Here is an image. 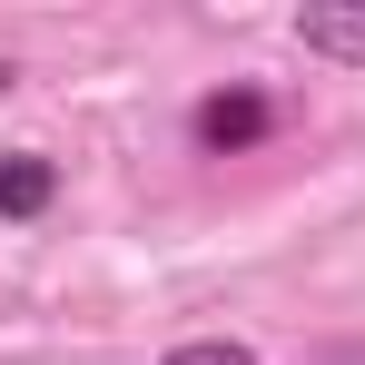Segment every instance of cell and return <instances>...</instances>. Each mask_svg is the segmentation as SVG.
<instances>
[{
	"mask_svg": "<svg viewBox=\"0 0 365 365\" xmlns=\"http://www.w3.org/2000/svg\"><path fill=\"white\" fill-rule=\"evenodd\" d=\"M297 50H306V60L365 69V0H306V10H297Z\"/></svg>",
	"mask_w": 365,
	"mask_h": 365,
	"instance_id": "obj_1",
	"label": "cell"
},
{
	"mask_svg": "<svg viewBox=\"0 0 365 365\" xmlns=\"http://www.w3.org/2000/svg\"><path fill=\"white\" fill-rule=\"evenodd\" d=\"M277 128V109L257 99V89H217V99H197V148H217V158H237Z\"/></svg>",
	"mask_w": 365,
	"mask_h": 365,
	"instance_id": "obj_2",
	"label": "cell"
},
{
	"mask_svg": "<svg viewBox=\"0 0 365 365\" xmlns=\"http://www.w3.org/2000/svg\"><path fill=\"white\" fill-rule=\"evenodd\" d=\"M50 187H60V168H50L40 148H10V158H0V217H40Z\"/></svg>",
	"mask_w": 365,
	"mask_h": 365,
	"instance_id": "obj_3",
	"label": "cell"
},
{
	"mask_svg": "<svg viewBox=\"0 0 365 365\" xmlns=\"http://www.w3.org/2000/svg\"><path fill=\"white\" fill-rule=\"evenodd\" d=\"M158 365H257V346H237V336H187V346H168Z\"/></svg>",
	"mask_w": 365,
	"mask_h": 365,
	"instance_id": "obj_4",
	"label": "cell"
},
{
	"mask_svg": "<svg viewBox=\"0 0 365 365\" xmlns=\"http://www.w3.org/2000/svg\"><path fill=\"white\" fill-rule=\"evenodd\" d=\"M10 79H20V69H10V60H0V89H10Z\"/></svg>",
	"mask_w": 365,
	"mask_h": 365,
	"instance_id": "obj_5",
	"label": "cell"
}]
</instances>
